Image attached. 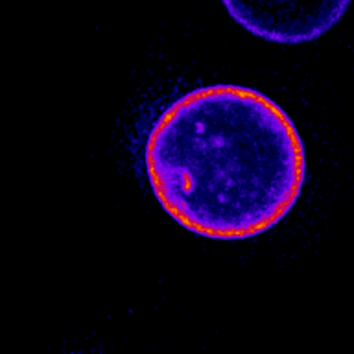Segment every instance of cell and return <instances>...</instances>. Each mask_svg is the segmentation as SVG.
I'll list each match as a JSON object with an SVG mask.
<instances>
[{"mask_svg":"<svg viewBox=\"0 0 354 354\" xmlns=\"http://www.w3.org/2000/svg\"><path fill=\"white\" fill-rule=\"evenodd\" d=\"M149 187L187 231L245 240L293 209L306 157L286 111L251 87L218 83L174 100L144 146Z\"/></svg>","mask_w":354,"mask_h":354,"instance_id":"1","label":"cell"},{"mask_svg":"<svg viewBox=\"0 0 354 354\" xmlns=\"http://www.w3.org/2000/svg\"><path fill=\"white\" fill-rule=\"evenodd\" d=\"M234 22L279 44L310 43L342 21L353 0H221Z\"/></svg>","mask_w":354,"mask_h":354,"instance_id":"2","label":"cell"}]
</instances>
